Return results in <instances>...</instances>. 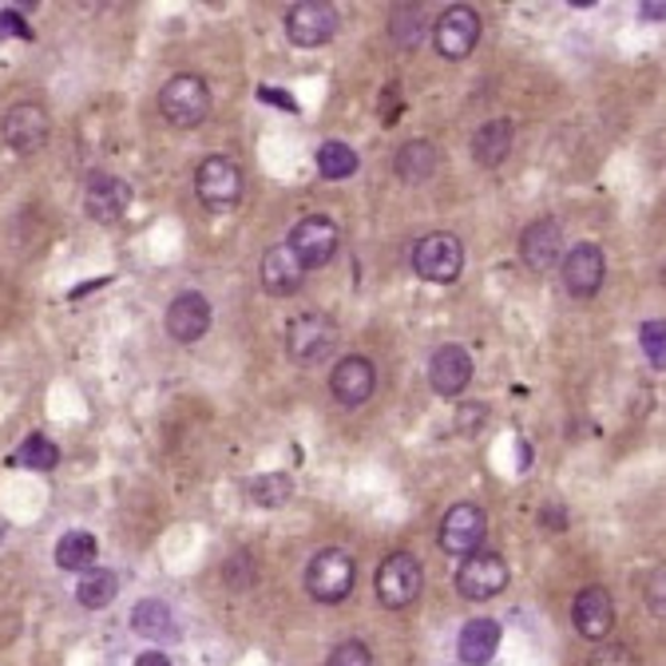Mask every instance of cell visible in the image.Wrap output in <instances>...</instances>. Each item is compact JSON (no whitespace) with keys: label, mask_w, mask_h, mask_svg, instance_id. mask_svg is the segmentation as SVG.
I'll use <instances>...</instances> for the list:
<instances>
[{"label":"cell","mask_w":666,"mask_h":666,"mask_svg":"<svg viewBox=\"0 0 666 666\" xmlns=\"http://www.w3.org/2000/svg\"><path fill=\"white\" fill-rule=\"evenodd\" d=\"M159 112H163V119H167L171 127L190 132V127H199L202 119L210 115V87L202 84L199 76L179 72V76H171L167 84H163Z\"/></svg>","instance_id":"obj_1"},{"label":"cell","mask_w":666,"mask_h":666,"mask_svg":"<svg viewBox=\"0 0 666 666\" xmlns=\"http://www.w3.org/2000/svg\"><path fill=\"white\" fill-rule=\"evenodd\" d=\"M353 580H357V568H353V555L342 552V548H322L314 560L305 563V591L318 603L350 600Z\"/></svg>","instance_id":"obj_2"},{"label":"cell","mask_w":666,"mask_h":666,"mask_svg":"<svg viewBox=\"0 0 666 666\" xmlns=\"http://www.w3.org/2000/svg\"><path fill=\"white\" fill-rule=\"evenodd\" d=\"M333 345H337V322L330 314L310 310V314H298L285 325V353L298 365H318L322 357H330Z\"/></svg>","instance_id":"obj_3"},{"label":"cell","mask_w":666,"mask_h":666,"mask_svg":"<svg viewBox=\"0 0 666 666\" xmlns=\"http://www.w3.org/2000/svg\"><path fill=\"white\" fill-rule=\"evenodd\" d=\"M195 195L207 210H235L242 202V171L227 155H207L195 171Z\"/></svg>","instance_id":"obj_4"},{"label":"cell","mask_w":666,"mask_h":666,"mask_svg":"<svg viewBox=\"0 0 666 666\" xmlns=\"http://www.w3.org/2000/svg\"><path fill=\"white\" fill-rule=\"evenodd\" d=\"M420 587H425V571L413 560L409 552H393L385 555V563L377 568V600L381 607L405 611L417 603Z\"/></svg>","instance_id":"obj_5"},{"label":"cell","mask_w":666,"mask_h":666,"mask_svg":"<svg viewBox=\"0 0 666 666\" xmlns=\"http://www.w3.org/2000/svg\"><path fill=\"white\" fill-rule=\"evenodd\" d=\"M413 270H417L425 282H457L460 270H465V247H460L457 235L448 230H433L413 247Z\"/></svg>","instance_id":"obj_6"},{"label":"cell","mask_w":666,"mask_h":666,"mask_svg":"<svg viewBox=\"0 0 666 666\" xmlns=\"http://www.w3.org/2000/svg\"><path fill=\"white\" fill-rule=\"evenodd\" d=\"M337 29H342V17L325 0H302V4H294V9L285 12V37L298 48L330 44L337 37Z\"/></svg>","instance_id":"obj_7"},{"label":"cell","mask_w":666,"mask_h":666,"mask_svg":"<svg viewBox=\"0 0 666 666\" xmlns=\"http://www.w3.org/2000/svg\"><path fill=\"white\" fill-rule=\"evenodd\" d=\"M476 40H480V12L468 4H452L437 17L433 24V48L445 60H465L472 56Z\"/></svg>","instance_id":"obj_8"},{"label":"cell","mask_w":666,"mask_h":666,"mask_svg":"<svg viewBox=\"0 0 666 666\" xmlns=\"http://www.w3.org/2000/svg\"><path fill=\"white\" fill-rule=\"evenodd\" d=\"M488 532V516L480 504H452L440 520V548L445 555H457V560H468V555L480 552Z\"/></svg>","instance_id":"obj_9"},{"label":"cell","mask_w":666,"mask_h":666,"mask_svg":"<svg viewBox=\"0 0 666 666\" xmlns=\"http://www.w3.org/2000/svg\"><path fill=\"white\" fill-rule=\"evenodd\" d=\"M508 587V563L500 552H476L460 563L457 571V591L472 603H488L496 600L500 591Z\"/></svg>","instance_id":"obj_10"},{"label":"cell","mask_w":666,"mask_h":666,"mask_svg":"<svg viewBox=\"0 0 666 666\" xmlns=\"http://www.w3.org/2000/svg\"><path fill=\"white\" fill-rule=\"evenodd\" d=\"M0 135L17 155H32L52 135V119H48V112L40 104H12L4 112V119H0Z\"/></svg>","instance_id":"obj_11"},{"label":"cell","mask_w":666,"mask_h":666,"mask_svg":"<svg viewBox=\"0 0 666 666\" xmlns=\"http://www.w3.org/2000/svg\"><path fill=\"white\" fill-rule=\"evenodd\" d=\"M560 274L571 298H595L603 290V278H607V258L595 242H580L563 254Z\"/></svg>","instance_id":"obj_12"},{"label":"cell","mask_w":666,"mask_h":666,"mask_svg":"<svg viewBox=\"0 0 666 666\" xmlns=\"http://www.w3.org/2000/svg\"><path fill=\"white\" fill-rule=\"evenodd\" d=\"M127 207H132V183L119 179V175H92L84 187V210L92 222H104V227H112V222H119L127 215Z\"/></svg>","instance_id":"obj_13"},{"label":"cell","mask_w":666,"mask_h":666,"mask_svg":"<svg viewBox=\"0 0 666 666\" xmlns=\"http://www.w3.org/2000/svg\"><path fill=\"white\" fill-rule=\"evenodd\" d=\"M337 238L342 235H337L333 219H325V215H310V219H302L294 230H290V250L302 258L305 270H318L337 254Z\"/></svg>","instance_id":"obj_14"},{"label":"cell","mask_w":666,"mask_h":666,"mask_svg":"<svg viewBox=\"0 0 666 666\" xmlns=\"http://www.w3.org/2000/svg\"><path fill=\"white\" fill-rule=\"evenodd\" d=\"M373 389H377V370H373L370 357H342V362L333 365L330 373V393L337 405H345V409H357V405H365V400L373 397Z\"/></svg>","instance_id":"obj_15"},{"label":"cell","mask_w":666,"mask_h":666,"mask_svg":"<svg viewBox=\"0 0 666 666\" xmlns=\"http://www.w3.org/2000/svg\"><path fill=\"white\" fill-rule=\"evenodd\" d=\"M571 623H575V631H580L583 638H591V643L607 638L611 627H615V600H611V591L600 587V583L583 587L580 595H575V603H571Z\"/></svg>","instance_id":"obj_16"},{"label":"cell","mask_w":666,"mask_h":666,"mask_svg":"<svg viewBox=\"0 0 666 666\" xmlns=\"http://www.w3.org/2000/svg\"><path fill=\"white\" fill-rule=\"evenodd\" d=\"M210 330V302L199 290H183L171 305H167V333L179 345L202 342V333Z\"/></svg>","instance_id":"obj_17"},{"label":"cell","mask_w":666,"mask_h":666,"mask_svg":"<svg viewBox=\"0 0 666 666\" xmlns=\"http://www.w3.org/2000/svg\"><path fill=\"white\" fill-rule=\"evenodd\" d=\"M472 381V357H468L465 345H440L428 362V385L440 393V397H460Z\"/></svg>","instance_id":"obj_18"},{"label":"cell","mask_w":666,"mask_h":666,"mask_svg":"<svg viewBox=\"0 0 666 666\" xmlns=\"http://www.w3.org/2000/svg\"><path fill=\"white\" fill-rule=\"evenodd\" d=\"M560 250H563V230L555 219H535L523 227L520 258L528 270H552L560 262Z\"/></svg>","instance_id":"obj_19"},{"label":"cell","mask_w":666,"mask_h":666,"mask_svg":"<svg viewBox=\"0 0 666 666\" xmlns=\"http://www.w3.org/2000/svg\"><path fill=\"white\" fill-rule=\"evenodd\" d=\"M302 282H305V267H302V258L290 250V242H285V247H270L267 254H262V285H267V294L285 298V294H294V290H302Z\"/></svg>","instance_id":"obj_20"},{"label":"cell","mask_w":666,"mask_h":666,"mask_svg":"<svg viewBox=\"0 0 666 666\" xmlns=\"http://www.w3.org/2000/svg\"><path fill=\"white\" fill-rule=\"evenodd\" d=\"M440 163H445L440 147H433L428 139H409L397 155H393V171H397L400 183L420 187V183H428L440 171Z\"/></svg>","instance_id":"obj_21"},{"label":"cell","mask_w":666,"mask_h":666,"mask_svg":"<svg viewBox=\"0 0 666 666\" xmlns=\"http://www.w3.org/2000/svg\"><path fill=\"white\" fill-rule=\"evenodd\" d=\"M500 651V623L496 618H468L460 627L457 655L465 666H488L492 655Z\"/></svg>","instance_id":"obj_22"},{"label":"cell","mask_w":666,"mask_h":666,"mask_svg":"<svg viewBox=\"0 0 666 666\" xmlns=\"http://www.w3.org/2000/svg\"><path fill=\"white\" fill-rule=\"evenodd\" d=\"M512 119H488L480 132L472 135V159L480 167H500L512 155Z\"/></svg>","instance_id":"obj_23"},{"label":"cell","mask_w":666,"mask_h":666,"mask_svg":"<svg viewBox=\"0 0 666 666\" xmlns=\"http://www.w3.org/2000/svg\"><path fill=\"white\" fill-rule=\"evenodd\" d=\"M132 631L139 638H152V643H163V638H175L179 627H175V611L163 600H139L132 607Z\"/></svg>","instance_id":"obj_24"},{"label":"cell","mask_w":666,"mask_h":666,"mask_svg":"<svg viewBox=\"0 0 666 666\" xmlns=\"http://www.w3.org/2000/svg\"><path fill=\"white\" fill-rule=\"evenodd\" d=\"M115 595H119V575H115V571L92 568V571H84V575H80V583H76L80 607L100 611V607H107V603H112Z\"/></svg>","instance_id":"obj_25"},{"label":"cell","mask_w":666,"mask_h":666,"mask_svg":"<svg viewBox=\"0 0 666 666\" xmlns=\"http://www.w3.org/2000/svg\"><path fill=\"white\" fill-rule=\"evenodd\" d=\"M95 555H100V543L92 532H67L56 543V568L64 571H92Z\"/></svg>","instance_id":"obj_26"},{"label":"cell","mask_w":666,"mask_h":666,"mask_svg":"<svg viewBox=\"0 0 666 666\" xmlns=\"http://www.w3.org/2000/svg\"><path fill=\"white\" fill-rule=\"evenodd\" d=\"M425 32H428V17H425V9L420 4H400V9H393V17H389V40L397 48H417L420 40H425Z\"/></svg>","instance_id":"obj_27"},{"label":"cell","mask_w":666,"mask_h":666,"mask_svg":"<svg viewBox=\"0 0 666 666\" xmlns=\"http://www.w3.org/2000/svg\"><path fill=\"white\" fill-rule=\"evenodd\" d=\"M318 171H322V179L333 183L350 179V175H357V152L342 139H325L318 147Z\"/></svg>","instance_id":"obj_28"},{"label":"cell","mask_w":666,"mask_h":666,"mask_svg":"<svg viewBox=\"0 0 666 666\" xmlns=\"http://www.w3.org/2000/svg\"><path fill=\"white\" fill-rule=\"evenodd\" d=\"M247 496L254 500L258 508H282L290 496H294V480L285 472H267L247 480Z\"/></svg>","instance_id":"obj_29"},{"label":"cell","mask_w":666,"mask_h":666,"mask_svg":"<svg viewBox=\"0 0 666 666\" xmlns=\"http://www.w3.org/2000/svg\"><path fill=\"white\" fill-rule=\"evenodd\" d=\"M12 460H17L20 468H32V472H52V468L60 465V448L48 437H40V433H32V437L17 448Z\"/></svg>","instance_id":"obj_30"},{"label":"cell","mask_w":666,"mask_h":666,"mask_svg":"<svg viewBox=\"0 0 666 666\" xmlns=\"http://www.w3.org/2000/svg\"><path fill=\"white\" fill-rule=\"evenodd\" d=\"M638 345L647 353V362L655 370H666V318H655V322H643L638 330Z\"/></svg>","instance_id":"obj_31"},{"label":"cell","mask_w":666,"mask_h":666,"mask_svg":"<svg viewBox=\"0 0 666 666\" xmlns=\"http://www.w3.org/2000/svg\"><path fill=\"white\" fill-rule=\"evenodd\" d=\"M222 583H227L230 591H247L250 583H254V555L250 552L230 555L227 568H222Z\"/></svg>","instance_id":"obj_32"},{"label":"cell","mask_w":666,"mask_h":666,"mask_svg":"<svg viewBox=\"0 0 666 666\" xmlns=\"http://www.w3.org/2000/svg\"><path fill=\"white\" fill-rule=\"evenodd\" d=\"M325 666H373V655L362 638H345V643H337V647L330 651Z\"/></svg>","instance_id":"obj_33"},{"label":"cell","mask_w":666,"mask_h":666,"mask_svg":"<svg viewBox=\"0 0 666 666\" xmlns=\"http://www.w3.org/2000/svg\"><path fill=\"white\" fill-rule=\"evenodd\" d=\"M643 600L655 618H666V568H655L647 575V587H643Z\"/></svg>","instance_id":"obj_34"},{"label":"cell","mask_w":666,"mask_h":666,"mask_svg":"<svg viewBox=\"0 0 666 666\" xmlns=\"http://www.w3.org/2000/svg\"><path fill=\"white\" fill-rule=\"evenodd\" d=\"M591 666H638V658L627 643H603V647L591 655Z\"/></svg>","instance_id":"obj_35"},{"label":"cell","mask_w":666,"mask_h":666,"mask_svg":"<svg viewBox=\"0 0 666 666\" xmlns=\"http://www.w3.org/2000/svg\"><path fill=\"white\" fill-rule=\"evenodd\" d=\"M32 40V29H29V20L20 17L17 9H0V40Z\"/></svg>","instance_id":"obj_36"},{"label":"cell","mask_w":666,"mask_h":666,"mask_svg":"<svg viewBox=\"0 0 666 666\" xmlns=\"http://www.w3.org/2000/svg\"><path fill=\"white\" fill-rule=\"evenodd\" d=\"M480 420H485V405H472V409H460L457 413V428H460V433H476V428H480Z\"/></svg>","instance_id":"obj_37"},{"label":"cell","mask_w":666,"mask_h":666,"mask_svg":"<svg viewBox=\"0 0 666 666\" xmlns=\"http://www.w3.org/2000/svg\"><path fill=\"white\" fill-rule=\"evenodd\" d=\"M543 528H552V532H563V528H568V512H563V508H543Z\"/></svg>","instance_id":"obj_38"},{"label":"cell","mask_w":666,"mask_h":666,"mask_svg":"<svg viewBox=\"0 0 666 666\" xmlns=\"http://www.w3.org/2000/svg\"><path fill=\"white\" fill-rule=\"evenodd\" d=\"M135 666H171V658L163 655V651H143V655L135 658Z\"/></svg>","instance_id":"obj_39"},{"label":"cell","mask_w":666,"mask_h":666,"mask_svg":"<svg viewBox=\"0 0 666 666\" xmlns=\"http://www.w3.org/2000/svg\"><path fill=\"white\" fill-rule=\"evenodd\" d=\"M638 12H643V20H666V0H647Z\"/></svg>","instance_id":"obj_40"},{"label":"cell","mask_w":666,"mask_h":666,"mask_svg":"<svg viewBox=\"0 0 666 666\" xmlns=\"http://www.w3.org/2000/svg\"><path fill=\"white\" fill-rule=\"evenodd\" d=\"M262 100H270V104H282V107H290V112H294V100H290V95H282V92H270V87H262Z\"/></svg>","instance_id":"obj_41"}]
</instances>
